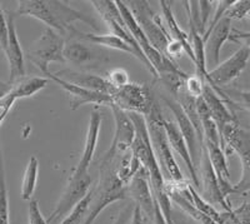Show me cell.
<instances>
[{
    "instance_id": "cell-1",
    "label": "cell",
    "mask_w": 250,
    "mask_h": 224,
    "mask_svg": "<svg viewBox=\"0 0 250 224\" xmlns=\"http://www.w3.org/2000/svg\"><path fill=\"white\" fill-rule=\"evenodd\" d=\"M14 14L15 17L23 15L35 18L43 22L46 28L53 29L65 39L74 33L73 24L75 22H83L95 30H99L98 23L90 15L84 14L59 0H19Z\"/></svg>"
},
{
    "instance_id": "cell-2",
    "label": "cell",
    "mask_w": 250,
    "mask_h": 224,
    "mask_svg": "<svg viewBox=\"0 0 250 224\" xmlns=\"http://www.w3.org/2000/svg\"><path fill=\"white\" fill-rule=\"evenodd\" d=\"M117 165L118 160L108 164H100L99 182L93 188L90 210L83 224H93L108 205L124 201L129 196L128 185H125L118 177Z\"/></svg>"
},
{
    "instance_id": "cell-3",
    "label": "cell",
    "mask_w": 250,
    "mask_h": 224,
    "mask_svg": "<svg viewBox=\"0 0 250 224\" xmlns=\"http://www.w3.org/2000/svg\"><path fill=\"white\" fill-rule=\"evenodd\" d=\"M146 124L149 128V133H150L151 144L154 148V153H155L156 159L159 162L162 172L164 169L165 174L169 177V180L173 182H185L184 176H183L182 170L179 165L176 163L175 157L173 154L170 144L167 138V133L164 129V120L165 118L163 116V111L160 108L159 103L154 102L150 112L146 116Z\"/></svg>"
},
{
    "instance_id": "cell-4",
    "label": "cell",
    "mask_w": 250,
    "mask_h": 224,
    "mask_svg": "<svg viewBox=\"0 0 250 224\" xmlns=\"http://www.w3.org/2000/svg\"><path fill=\"white\" fill-rule=\"evenodd\" d=\"M222 148L227 156L238 154L242 162V177L233 184V194H247L250 192V132L238 122L228 124L222 132Z\"/></svg>"
},
{
    "instance_id": "cell-5",
    "label": "cell",
    "mask_w": 250,
    "mask_h": 224,
    "mask_svg": "<svg viewBox=\"0 0 250 224\" xmlns=\"http://www.w3.org/2000/svg\"><path fill=\"white\" fill-rule=\"evenodd\" d=\"M65 38L50 28H45L40 37L30 45L26 57L42 73L48 77L50 63H65L64 59Z\"/></svg>"
},
{
    "instance_id": "cell-6",
    "label": "cell",
    "mask_w": 250,
    "mask_h": 224,
    "mask_svg": "<svg viewBox=\"0 0 250 224\" xmlns=\"http://www.w3.org/2000/svg\"><path fill=\"white\" fill-rule=\"evenodd\" d=\"M125 4H128L131 14L134 15L137 23L143 29L151 45L159 53L165 55V50H167L169 43L171 42V38L168 30L163 25L159 15H156L151 6L149 5V1L135 0V1H125Z\"/></svg>"
},
{
    "instance_id": "cell-7",
    "label": "cell",
    "mask_w": 250,
    "mask_h": 224,
    "mask_svg": "<svg viewBox=\"0 0 250 224\" xmlns=\"http://www.w3.org/2000/svg\"><path fill=\"white\" fill-rule=\"evenodd\" d=\"M89 3H90L91 5H93V8L99 13L102 19L105 22L108 28L110 29L111 34L119 37L120 39L124 40L126 44H129L134 50L137 51L139 60L144 64L145 68L153 74V77L155 78L156 80H159L158 73H156L155 69H154L153 66L149 63V60L145 58V55L143 54L142 49L139 48L138 43L135 42V39L133 38L131 33L129 31L128 26H126L124 19H123L122 13H120L119 8H118L117 1H111V0H90Z\"/></svg>"
},
{
    "instance_id": "cell-8",
    "label": "cell",
    "mask_w": 250,
    "mask_h": 224,
    "mask_svg": "<svg viewBox=\"0 0 250 224\" xmlns=\"http://www.w3.org/2000/svg\"><path fill=\"white\" fill-rule=\"evenodd\" d=\"M250 59V51L245 45L240 46L238 50L234 53L231 57L228 58L223 63H220L218 67L213 70L208 71V84L211 88L215 89L219 93V95L223 98L227 103L233 104L230 98L228 97L227 93L220 89V87L228 85L236 78L240 77V74L247 68V64Z\"/></svg>"
},
{
    "instance_id": "cell-9",
    "label": "cell",
    "mask_w": 250,
    "mask_h": 224,
    "mask_svg": "<svg viewBox=\"0 0 250 224\" xmlns=\"http://www.w3.org/2000/svg\"><path fill=\"white\" fill-rule=\"evenodd\" d=\"M115 122V133L113 140L105 154L103 156L100 164H108L117 160L120 157L128 154L135 138V127L126 112L122 111L115 105H109Z\"/></svg>"
},
{
    "instance_id": "cell-10",
    "label": "cell",
    "mask_w": 250,
    "mask_h": 224,
    "mask_svg": "<svg viewBox=\"0 0 250 224\" xmlns=\"http://www.w3.org/2000/svg\"><path fill=\"white\" fill-rule=\"evenodd\" d=\"M111 104L126 113H135L146 116L155 102V97L148 85L129 83L117 89L110 95Z\"/></svg>"
},
{
    "instance_id": "cell-11",
    "label": "cell",
    "mask_w": 250,
    "mask_h": 224,
    "mask_svg": "<svg viewBox=\"0 0 250 224\" xmlns=\"http://www.w3.org/2000/svg\"><path fill=\"white\" fill-rule=\"evenodd\" d=\"M91 183L93 179L89 173L79 174V173H71V177L69 178V182L66 184L65 190L62 196L60 197L55 209L51 212L50 216L48 217V223H55L59 219H64L71 209L79 203L82 199L85 198L86 194L91 190Z\"/></svg>"
},
{
    "instance_id": "cell-12",
    "label": "cell",
    "mask_w": 250,
    "mask_h": 224,
    "mask_svg": "<svg viewBox=\"0 0 250 224\" xmlns=\"http://www.w3.org/2000/svg\"><path fill=\"white\" fill-rule=\"evenodd\" d=\"M163 100H164L165 105H167V107L170 109L171 113H173L174 118H175L176 125H178L179 131L182 132L183 136H184L188 148H189V152H190L194 165H195L196 170H198L200 164V158H202L203 145L202 143H200L199 136H198V133H196L193 123H191L190 119L188 118L187 113H185L184 109L182 108V105L176 102V99L173 98V95H171V97H164Z\"/></svg>"
},
{
    "instance_id": "cell-13",
    "label": "cell",
    "mask_w": 250,
    "mask_h": 224,
    "mask_svg": "<svg viewBox=\"0 0 250 224\" xmlns=\"http://www.w3.org/2000/svg\"><path fill=\"white\" fill-rule=\"evenodd\" d=\"M8 20L9 38L8 46L4 50L9 64V84L13 85L25 78V67H24V53L20 42L18 39L17 28H15V14L5 13Z\"/></svg>"
},
{
    "instance_id": "cell-14",
    "label": "cell",
    "mask_w": 250,
    "mask_h": 224,
    "mask_svg": "<svg viewBox=\"0 0 250 224\" xmlns=\"http://www.w3.org/2000/svg\"><path fill=\"white\" fill-rule=\"evenodd\" d=\"M128 194L131 196L133 201L135 202V205L142 209L149 222H154L155 197H154L153 189H151L148 170L144 167L131 179L130 184L128 185Z\"/></svg>"
},
{
    "instance_id": "cell-15",
    "label": "cell",
    "mask_w": 250,
    "mask_h": 224,
    "mask_svg": "<svg viewBox=\"0 0 250 224\" xmlns=\"http://www.w3.org/2000/svg\"><path fill=\"white\" fill-rule=\"evenodd\" d=\"M49 80L57 83L62 90L68 94L69 102H70L71 111H77L82 105L95 104V105H105L109 107L111 104V97L108 94L98 93V91L89 90V89L82 88L79 85H75L73 83H69L62 78L57 77L55 74L50 73L48 75Z\"/></svg>"
},
{
    "instance_id": "cell-16",
    "label": "cell",
    "mask_w": 250,
    "mask_h": 224,
    "mask_svg": "<svg viewBox=\"0 0 250 224\" xmlns=\"http://www.w3.org/2000/svg\"><path fill=\"white\" fill-rule=\"evenodd\" d=\"M200 178H202L203 187H204V198L207 199L210 204H220L224 210H231L230 202L224 198L220 187H219L218 178L214 172V168L211 165L210 158L207 152L205 145H203L202 158H200ZM199 178V180H200Z\"/></svg>"
},
{
    "instance_id": "cell-17",
    "label": "cell",
    "mask_w": 250,
    "mask_h": 224,
    "mask_svg": "<svg viewBox=\"0 0 250 224\" xmlns=\"http://www.w3.org/2000/svg\"><path fill=\"white\" fill-rule=\"evenodd\" d=\"M103 123V116L98 109H94L90 113V119L88 124V132H86V139L85 145H84V151H83L82 157H80L79 163L77 164L75 169L73 170L74 173L84 174L89 173V168H90L91 162L94 159V154L97 151L98 140H99L100 127Z\"/></svg>"
},
{
    "instance_id": "cell-18",
    "label": "cell",
    "mask_w": 250,
    "mask_h": 224,
    "mask_svg": "<svg viewBox=\"0 0 250 224\" xmlns=\"http://www.w3.org/2000/svg\"><path fill=\"white\" fill-rule=\"evenodd\" d=\"M231 20L224 15L223 19L215 25V28L204 38L205 44V58L207 63L211 66H219L220 51L227 40L231 35Z\"/></svg>"
},
{
    "instance_id": "cell-19",
    "label": "cell",
    "mask_w": 250,
    "mask_h": 224,
    "mask_svg": "<svg viewBox=\"0 0 250 224\" xmlns=\"http://www.w3.org/2000/svg\"><path fill=\"white\" fill-rule=\"evenodd\" d=\"M164 129L165 133H167V138H168V142L170 144L171 149L175 151V153L183 159V162L187 165L188 170H189V174H190V178L193 180L194 185L195 187H199L200 180H199V174H198V170H196L195 165L193 163V159H191L190 152H189V148H188L187 142H185L184 136H183L182 132L179 131V128L176 125V123L171 122L169 119L164 120Z\"/></svg>"
},
{
    "instance_id": "cell-20",
    "label": "cell",
    "mask_w": 250,
    "mask_h": 224,
    "mask_svg": "<svg viewBox=\"0 0 250 224\" xmlns=\"http://www.w3.org/2000/svg\"><path fill=\"white\" fill-rule=\"evenodd\" d=\"M204 145L207 148L209 158H210L216 178H218L220 190H222L224 198L228 199V197L233 194V184L230 183V172H229V167H228L227 154L223 151L220 144L204 140Z\"/></svg>"
},
{
    "instance_id": "cell-21",
    "label": "cell",
    "mask_w": 250,
    "mask_h": 224,
    "mask_svg": "<svg viewBox=\"0 0 250 224\" xmlns=\"http://www.w3.org/2000/svg\"><path fill=\"white\" fill-rule=\"evenodd\" d=\"M55 75L66 80V82L79 85L82 88L98 91V93H104L111 95L115 91V89L111 87L110 83L106 80L105 77H100V75H97V74L80 73V71H73L70 69H65V70L55 73Z\"/></svg>"
},
{
    "instance_id": "cell-22",
    "label": "cell",
    "mask_w": 250,
    "mask_h": 224,
    "mask_svg": "<svg viewBox=\"0 0 250 224\" xmlns=\"http://www.w3.org/2000/svg\"><path fill=\"white\" fill-rule=\"evenodd\" d=\"M203 98H204L205 103L209 107V111H210L211 118L215 122V124L218 125V129L220 132V135H222V132L228 124L230 123H236L235 116L233 115L229 108L227 107V102L223 99L220 95H219L218 91L215 89H213L209 84H205L204 90H203Z\"/></svg>"
},
{
    "instance_id": "cell-23",
    "label": "cell",
    "mask_w": 250,
    "mask_h": 224,
    "mask_svg": "<svg viewBox=\"0 0 250 224\" xmlns=\"http://www.w3.org/2000/svg\"><path fill=\"white\" fill-rule=\"evenodd\" d=\"M160 6H162L163 12V18L165 20V24H167V30H168L169 35L173 40L179 42L183 46H184L185 54L190 58L191 62L194 63L195 66V55H194L193 48H191L190 39H189V34H187L182 28H180L179 23L176 22L175 17H174L173 8H171V4L173 1H167V0H160L159 1Z\"/></svg>"
},
{
    "instance_id": "cell-24",
    "label": "cell",
    "mask_w": 250,
    "mask_h": 224,
    "mask_svg": "<svg viewBox=\"0 0 250 224\" xmlns=\"http://www.w3.org/2000/svg\"><path fill=\"white\" fill-rule=\"evenodd\" d=\"M95 51L88 45H85L82 40L77 38H66L65 46H64V59L65 62L74 64L77 67L89 66L97 60Z\"/></svg>"
},
{
    "instance_id": "cell-25",
    "label": "cell",
    "mask_w": 250,
    "mask_h": 224,
    "mask_svg": "<svg viewBox=\"0 0 250 224\" xmlns=\"http://www.w3.org/2000/svg\"><path fill=\"white\" fill-rule=\"evenodd\" d=\"M73 38H77L79 40H86V42H90L93 44H97L100 46H105V48L114 49V50H119L123 53H126L129 55H133L137 59H139L137 51L134 50L129 44L124 42L123 39H120L119 37L114 34H93V33H82L78 29H75L74 33L70 35ZM69 37V38H70Z\"/></svg>"
},
{
    "instance_id": "cell-26",
    "label": "cell",
    "mask_w": 250,
    "mask_h": 224,
    "mask_svg": "<svg viewBox=\"0 0 250 224\" xmlns=\"http://www.w3.org/2000/svg\"><path fill=\"white\" fill-rule=\"evenodd\" d=\"M38 174H39V160L35 156H31L26 164L23 182H21V199L23 201L30 202L33 199V194L37 188Z\"/></svg>"
},
{
    "instance_id": "cell-27",
    "label": "cell",
    "mask_w": 250,
    "mask_h": 224,
    "mask_svg": "<svg viewBox=\"0 0 250 224\" xmlns=\"http://www.w3.org/2000/svg\"><path fill=\"white\" fill-rule=\"evenodd\" d=\"M48 83L49 79L45 77L23 78L21 80L13 84L12 89L18 99H23V98L33 97L37 93H39L42 89L45 88Z\"/></svg>"
},
{
    "instance_id": "cell-28",
    "label": "cell",
    "mask_w": 250,
    "mask_h": 224,
    "mask_svg": "<svg viewBox=\"0 0 250 224\" xmlns=\"http://www.w3.org/2000/svg\"><path fill=\"white\" fill-rule=\"evenodd\" d=\"M219 224H250V202H244L231 210L220 212Z\"/></svg>"
},
{
    "instance_id": "cell-29",
    "label": "cell",
    "mask_w": 250,
    "mask_h": 224,
    "mask_svg": "<svg viewBox=\"0 0 250 224\" xmlns=\"http://www.w3.org/2000/svg\"><path fill=\"white\" fill-rule=\"evenodd\" d=\"M91 201H93V188L85 196V198L82 199V201L75 205L71 212L69 213L65 218L62 219L60 224H82L85 222L86 217L89 214V210H90Z\"/></svg>"
},
{
    "instance_id": "cell-30",
    "label": "cell",
    "mask_w": 250,
    "mask_h": 224,
    "mask_svg": "<svg viewBox=\"0 0 250 224\" xmlns=\"http://www.w3.org/2000/svg\"><path fill=\"white\" fill-rule=\"evenodd\" d=\"M0 224H10L9 223L8 188H6L5 169H4L1 145H0Z\"/></svg>"
},
{
    "instance_id": "cell-31",
    "label": "cell",
    "mask_w": 250,
    "mask_h": 224,
    "mask_svg": "<svg viewBox=\"0 0 250 224\" xmlns=\"http://www.w3.org/2000/svg\"><path fill=\"white\" fill-rule=\"evenodd\" d=\"M153 189V188H151ZM154 197H155V201L158 202L159 204L160 210H162L163 216H164L165 222L167 224H175L173 219V209H171V201L169 198V196L165 192V185L163 188H156L153 189Z\"/></svg>"
},
{
    "instance_id": "cell-32",
    "label": "cell",
    "mask_w": 250,
    "mask_h": 224,
    "mask_svg": "<svg viewBox=\"0 0 250 224\" xmlns=\"http://www.w3.org/2000/svg\"><path fill=\"white\" fill-rule=\"evenodd\" d=\"M250 14V0H235L233 5L228 9L225 17L233 22V20H240L248 18Z\"/></svg>"
},
{
    "instance_id": "cell-33",
    "label": "cell",
    "mask_w": 250,
    "mask_h": 224,
    "mask_svg": "<svg viewBox=\"0 0 250 224\" xmlns=\"http://www.w3.org/2000/svg\"><path fill=\"white\" fill-rule=\"evenodd\" d=\"M205 84H207V83H205L202 78L198 77L196 74H194V75H188L187 80H185L184 89L190 97L200 98L203 95V90H204Z\"/></svg>"
},
{
    "instance_id": "cell-34",
    "label": "cell",
    "mask_w": 250,
    "mask_h": 224,
    "mask_svg": "<svg viewBox=\"0 0 250 224\" xmlns=\"http://www.w3.org/2000/svg\"><path fill=\"white\" fill-rule=\"evenodd\" d=\"M105 78L115 90H117V89L123 88L124 85L130 83L126 70H124V69L122 68H115L113 69V70H110L108 74H106Z\"/></svg>"
},
{
    "instance_id": "cell-35",
    "label": "cell",
    "mask_w": 250,
    "mask_h": 224,
    "mask_svg": "<svg viewBox=\"0 0 250 224\" xmlns=\"http://www.w3.org/2000/svg\"><path fill=\"white\" fill-rule=\"evenodd\" d=\"M29 224H49L48 221L44 218L43 213L40 210L39 203L35 199H31L28 208Z\"/></svg>"
},
{
    "instance_id": "cell-36",
    "label": "cell",
    "mask_w": 250,
    "mask_h": 224,
    "mask_svg": "<svg viewBox=\"0 0 250 224\" xmlns=\"http://www.w3.org/2000/svg\"><path fill=\"white\" fill-rule=\"evenodd\" d=\"M227 95L230 98V100L233 99V98H235L239 107L244 109L245 112H248V114L250 115V91L233 90L227 93Z\"/></svg>"
},
{
    "instance_id": "cell-37",
    "label": "cell",
    "mask_w": 250,
    "mask_h": 224,
    "mask_svg": "<svg viewBox=\"0 0 250 224\" xmlns=\"http://www.w3.org/2000/svg\"><path fill=\"white\" fill-rule=\"evenodd\" d=\"M8 38H9V29H8V20H6L5 13L0 6V46L1 50H5L8 46Z\"/></svg>"
},
{
    "instance_id": "cell-38",
    "label": "cell",
    "mask_w": 250,
    "mask_h": 224,
    "mask_svg": "<svg viewBox=\"0 0 250 224\" xmlns=\"http://www.w3.org/2000/svg\"><path fill=\"white\" fill-rule=\"evenodd\" d=\"M183 54H185L184 46H183L179 42H176V40L171 39V42L169 43V45L167 46L165 55H167L169 59H171L174 62V59H176V58H180Z\"/></svg>"
},
{
    "instance_id": "cell-39",
    "label": "cell",
    "mask_w": 250,
    "mask_h": 224,
    "mask_svg": "<svg viewBox=\"0 0 250 224\" xmlns=\"http://www.w3.org/2000/svg\"><path fill=\"white\" fill-rule=\"evenodd\" d=\"M213 4H215V1H209V0H203V1H199L200 6V18H202V24L204 30L207 31L208 28V20H209V17L211 14V9H213Z\"/></svg>"
},
{
    "instance_id": "cell-40",
    "label": "cell",
    "mask_w": 250,
    "mask_h": 224,
    "mask_svg": "<svg viewBox=\"0 0 250 224\" xmlns=\"http://www.w3.org/2000/svg\"><path fill=\"white\" fill-rule=\"evenodd\" d=\"M133 210L134 205H128V207L124 208L123 210H120L119 216L115 219L114 224H128V222L130 221L131 217H133Z\"/></svg>"
},
{
    "instance_id": "cell-41",
    "label": "cell",
    "mask_w": 250,
    "mask_h": 224,
    "mask_svg": "<svg viewBox=\"0 0 250 224\" xmlns=\"http://www.w3.org/2000/svg\"><path fill=\"white\" fill-rule=\"evenodd\" d=\"M229 40H233V42H245L244 45L249 49L250 51V33H244V31L240 30H231V35L229 38Z\"/></svg>"
},
{
    "instance_id": "cell-42",
    "label": "cell",
    "mask_w": 250,
    "mask_h": 224,
    "mask_svg": "<svg viewBox=\"0 0 250 224\" xmlns=\"http://www.w3.org/2000/svg\"><path fill=\"white\" fill-rule=\"evenodd\" d=\"M149 219L145 217L144 213L142 212L138 205L134 204V210H133V217H131V224H148Z\"/></svg>"
},
{
    "instance_id": "cell-43",
    "label": "cell",
    "mask_w": 250,
    "mask_h": 224,
    "mask_svg": "<svg viewBox=\"0 0 250 224\" xmlns=\"http://www.w3.org/2000/svg\"><path fill=\"white\" fill-rule=\"evenodd\" d=\"M154 224H167L165 222L164 216H163L162 210H160L159 204H158V202L155 201V216H154Z\"/></svg>"
}]
</instances>
